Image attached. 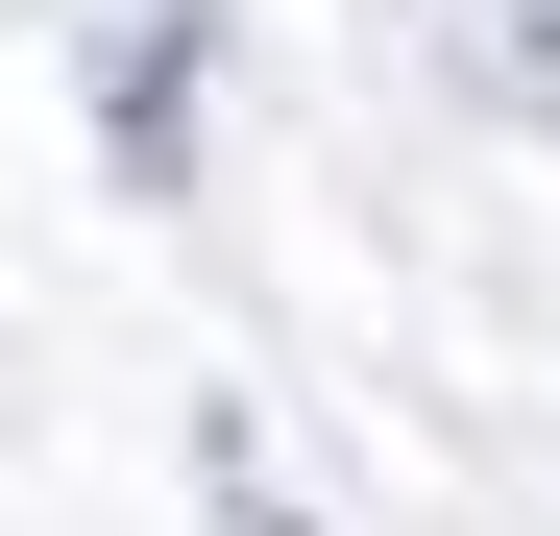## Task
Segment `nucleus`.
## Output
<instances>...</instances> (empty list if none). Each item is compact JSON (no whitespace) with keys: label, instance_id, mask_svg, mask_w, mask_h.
Here are the masks:
<instances>
[]
</instances>
